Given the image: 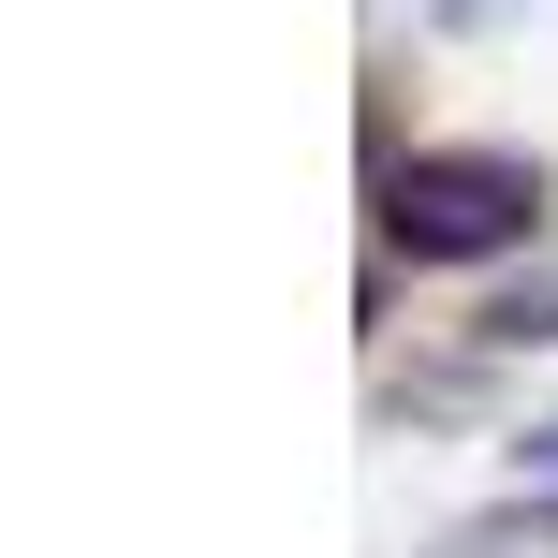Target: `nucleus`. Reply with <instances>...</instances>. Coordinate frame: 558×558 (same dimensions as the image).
I'll list each match as a JSON object with an SVG mask.
<instances>
[{
    "label": "nucleus",
    "instance_id": "obj_1",
    "mask_svg": "<svg viewBox=\"0 0 558 558\" xmlns=\"http://www.w3.org/2000/svg\"><path fill=\"white\" fill-rule=\"evenodd\" d=\"M530 177L514 162H397L383 177V221H397V251H500V235H530Z\"/></svg>",
    "mask_w": 558,
    "mask_h": 558
}]
</instances>
